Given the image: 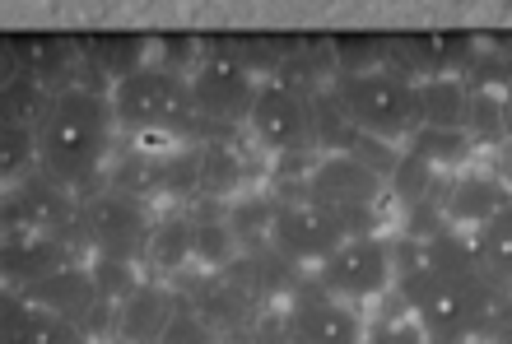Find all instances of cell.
Listing matches in <instances>:
<instances>
[{
	"instance_id": "8992f818",
	"label": "cell",
	"mask_w": 512,
	"mask_h": 344,
	"mask_svg": "<svg viewBox=\"0 0 512 344\" xmlns=\"http://www.w3.org/2000/svg\"><path fill=\"white\" fill-rule=\"evenodd\" d=\"M80 228L84 247L94 256H126V261L145 265L149 238H154V219H149L145 200L117 186H94L80 196Z\"/></svg>"
},
{
	"instance_id": "836d02e7",
	"label": "cell",
	"mask_w": 512,
	"mask_h": 344,
	"mask_svg": "<svg viewBox=\"0 0 512 344\" xmlns=\"http://www.w3.org/2000/svg\"><path fill=\"white\" fill-rule=\"evenodd\" d=\"M503 131H508V145H512V93H508V103H503Z\"/></svg>"
},
{
	"instance_id": "30bf717a",
	"label": "cell",
	"mask_w": 512,
	"mask_h": 344,
	"mask_svg": "<svg viewBox=\"0 0 512 344\" xmlns=\"http://www.w3.org/2000/svg\"><path fill=\"white\" fill-rule=\"evenodd\" d=\"M312 279L322 284L326 293H336L345 303H373L396 284V256H391V242L368 233V238H345L336 256L326 265L312 270Z\"/></svg>"
},
{
	"instance_id": "6da1fadb",
	"label": "cell",
	"mask_w": 512,
	"mask_h": 344,
	"mask_svg": "<svg viewBox=\"0 0 512 344\" xmlns=\"http://www.w3.org/2000/svg\"><path fill=\"white\" fill-rule=\"evenodd\" d=\"M112 98L94 84H66L38 126V172L70 191H94L112 145Z\"/></svg>"
},
{
	"instance_id": "9a60e30c",
	"label": "cell",
	"mask_w": 512,
	"mask_h": 344,
	"mask_svg": "<svg viewBox=\"0 0 512 344\" xmlns=\"http://www.w3.org/2000/svg\"><path fill=\"white\" fill-rule=\"evenodd\" d=\"M19 293H24V303L42 307V312H56V317L75 321V326H84V321L103 307L89 265H66V270H56V275H47V279H33V284Z\"/></svg>"
},
{
	"instance_id": "7c38bea8",
	"label": "cell",
	"mask_w": 512,
	"mask_h": 344,
	"mask_svg": "<svg viewBox=\"0 0 512 344\" xmlns=\"http://www.w3.org/2000/svg\"><path fill=\"white\" fill-rule=\"evenodd\" d=\"M173 284H177V293H182V303H187L219 340L252 335L256 317H261V303H252L233 279H224L219 270H201V275H177Z\"/></svg>"
},
{
	"instance_id": "4316f807",
	"label": "cell",
	"mask_w": 512,
	"mask_h": 344,
	"mask_svg": "<svg viewBox=\"0 0 512 344\" xmlns=\"http://www.w3.org/2000/svg\"><path fill=\"white\" fill-rule=\"evenodd\" d=\"M94 270V284H98V298L108 307H122L145 279H140V261H126V256H94L89 261Z\"/></svg>"
},
{
	"instance_id": "f546056e",
	"label": "cell",
	"mask_w": 512,
	"mask_h": 344,
	"mask_svg": "<svg viewBox=\"0 0 512 344\" xmlns=\"http://www.w3.org/2000/svg\"><path fill=\"white\" fill-rule=\"evenodd\" d=\"M5 182H24L28 172H38V131L28 126H5Z\"/></svg>"
},
{
	"instance_id": "d6a6232c",
	"label": "cell",
	"mask_w": 512,
	"mask_h": 344,
	"mask_svg": "<svg viewBox=\"0 0 512 344\" xmlns=\"http://www.w3.org/2000/svg\"><path fill=\"white\" fill-rule=\"evenodd\" d=\"M252 344H298V340L289 335L284 312H266V317H256V326H252Z\"/></svg>"
},
{
	"instance_id": "9c48e42d",
	"label": "cell",
	"mask_w": 512,
	"mask_h": 344,
	"mask_svg": "<svg viewBox=\"0 0 512 344\" xmlns=\"http://www.w3.org/2000/svg\"><path fill=\"white\" fill-rule=\"evenodd\" d=\"M270 247L312 275L317 265H326L340 247H345V228H340L317 200L303 196V186H298V191H280V196H275Z\"/></svg>"
},
{
	"instance_id": "cb8c5ba5",
	"label": "cell",
	"mask_w": 512,
	"mask_h": 344,
	"mask_svg": "<svg viewBox=\"0 0 512 344\" xmlns=\"http://www.w3.org/2000/svg\"><path fill=\"white\" fill-rule=\"evenodd\" d=\"M56 93L47 89L42 80L33 75H19V80L5 84V126H28V131H38L47 112H52Z\"/></svg>"
},
{
	"instance_id": "1f68e13d",
	"label": "cell",
	"mask_w": 512,
	"mask_h": 344,
	"mask_svg": "<svg viewBox=\"0 0 512 344\" xmlns=\"http://www.w3.org/2000/svg\"><path fill=\"white\" fill-rule=\"evenodd\" d=\"M177 298H182V293H177ZM215 340L219 335L210 331L187 303H177V312H173V321H168V331H163L159 344H215Z\"/></svg>"
},
{
	"instance_id": "2e32d148",
	"label": "cell",
	"mask_w": 512,
	"mask_h": 344,
	"mask_svg": "<svg viewBox=\"0 0 512 344\" xmlns=\"http://www.w3.org/2000/svg\"><path fill=\"white\" fill-rule=\"evenodd\" d=\"M177 303H182V298H177V284H168V279H145V284L117 307V331L112 335L122 344H159L177 312Z\"/></svg>"
},
{
	"instance_id": "83f0119b",
	"label": "cell",
	"mask_w": 512,
	"mask_h": 344,
	"mask_svg": "<svg viewBox=\"0 0 512 344\" xmlns=\"http://www.w3.org/2000/svg\"><path fill=\"white\" fill-rule=\"evenodd\" d=\"M503 93H485V89H471V117H466V135L471 145H503L508 131H503Z\"/></svg>"
},
{
	"instance_id": "e575fe53",
	"label": "cell",
	"mask_w": 512,
	"mask_h": 344,
	"mask_svg": "<svg viewBox=\"0 0 512 344\" xmlns=\"http://www.w3.org/2000/svg\"><path fill=\"white\" fill-rule=\"evenodd\" d=\"M494 344H512V326H508V331H499V335H494Z\"/></svg>"
},
{
	"instance_id": "484cf974",
	"label": "cell",
	"mask_w": 512,
	"mask_h": 344,
	"mask_svg": "<svg viewBox=\"0 0 512 344\" xmlns=\"http://www.w3.org/2000/svg\"><path fill=\"white\" fill-rule=\"evenodd\" d=\"M475 252H480V261H485L489 275L512 289V205L499 214V219H489V224L475 233Z\"/></svg>"
},
{
	"instance_id": "44dd1931",
	"label": "cell",
	"mask_w": 512,
	"mask_h": 344,
	"mask_svg": "<svg viewBox=\"0 0 512 344\" xmlns=\"http://www.w3.org/2000/svg\"><path fill=\"white\" fill-rule=\"evenodd\" d=\"M196 168H201V177H196V196L201 200H238L247 186V163L233 154L229 145H205L196 149Z\"/></svg>"
},
{
	"instance_id": "5b68a950",
	"label": "cell",
	"mask_w": 512,
	"mask_h": 344,
	"mask_svg": "<svg viewBox=\"0 0 512 344\" xmlns=\"http://www.w3.org/2000/svg\"><path fill=\"white\" fill-rule=\"evenodd\" d=\"M489 275V270H480ZM480 275L466 279H443L433 270H405L396 275L405 312L424 326L433 344H475V303H471V284Z\"/></svg>"
},
{
	"instance_id": "5bb4252c",
	"label": "cell",
	"mask_w": 512,
	"mask_h": 344,
	"mask_svg": "<svg viewBox=\"0 0 512 344\" xmlns=\"http://www.w3.org/2000/svg\"><path fill=\"white\" fill-rule=\"evenodd\" d=\"M512 205V186L499 172H461L443 186V224L461 233H480Z\"/></svg>"
},
{
	"instance_id": "ffe728a7",
	"label": "cell",
	"mask_w": 512,
	"mask_h": 344,
	"mask_svg": "<svg viewBox=\"0 0 512 344\" xmlns=\"http://www.w3.org/2000/svg\"><path fill=\"white\" fill-rule=\"evenodd\" d=\"M187 265H196V219L191 214H168V219L154 224L145 270H154V279H177L187 275Z\"/></svg>"
},
{
	"instance_id": "d590c367",
	"label": "cell",
	"mask_w": 512,
	"mask_h": 344,
	"mask_svg": "<svg viewBox=\"0 0 512 344\" xmlns=\"http://www.w3.org/2000/svg\"><path fill=\"white\" fill-rule=\"evenodd\" d=\"M475 344H494V340H475Z\"/></svg>"
},
{
	"instance_id": "ba28073f",
	"label": "cell",
	"mask_w": 512,
	"mask_h": 344,
	"mask_svg": "<svg viewBox=\"0 0 512 344\" xmlns=\"http://www.w3.org/2000/svg\"><path fill=\"white\" fill-rule=\"evenodd\" d=\"M5 233H47L84 247L80 228V191L52 182L47 172H28L24 182L5 191Z\"/></svg>"
},
{
	"instance_id": "603a6c76",
	"label": "cell",
	"mask_w": 512,
	"mask_h": 344,
	"mask_svg": "<svg viewBox=\"0 0 512 344\" xmlns=\"http://www.w3.org/2000/svg\"><path fill=\"white\" fill-rule=\"evenodd\" d=\"M224 219H229L233 238L243 242V252H261V247H270V224H275V196H238V200H229Z\"/></svg>"
},
{
	"instance_id": "52a82bcc",
	"label": "cell",
	"mask_w": 512,
	"mask_h": 344,
	"mask_svg": "<svg viewBox=\"0 0 512 344\" xmlns=\"http://www.w3.org/2000/svg\"><path fill=\"white\" fill-rule=\"evenodd\" d=\"M187 84H191L196 117H201L205 126H243V121L252 117L256 93H261L256 70L247 66L243 56H233V52L196 56Z\"/></svg>"
},
{
	"instance_id": "277c9868",
	"label": "cell",
	"mask_w": 512,
	"mask_h": 344,
	"mask_svg": "<svg viewBox=\"0 0 512 344\" xmlns=\"http://www.w3.org/2000/svg\"><path fill=\"white\" fill-rule=\"evenodd\" d=\"M108 98L122 131H182L187 121H201L187 75L173 66H140L122 84H112Z\"/></svg>"
},
{
	"instance_id": "4fadbf2b",
	"label": "cell",
	"mask_w": 512,
	"mask_h": 344,
	"mask_svg": "<svg viewBox=\"0 0 512 344\" xmlns=\"http://www.w3.org/2000/svg\"><path fill=\"white\" fill-rule=\"evenodd\" d=\"M284 321H289V335L298 344H364V326L350 312V303L326 293L317 279H308L284 303Z\"/></svg>"
},
{
	"instance_id": "d6986e66",
	"label": "cell",
	"mask_w": 512,
	"mask_h": 344,
	"mask_svg": "<svg viewBox=\"0 0 512 344\" xmlns=\"http://www.w3.org/2000/svg\"><path fill=\"white\" fill-rule=\"evenodd\" d=\"M5 344H89V331L75 321L24 303V293H5Z\"/></svg>"
},
{
	"instance_id": "d4e9b609",
	"label": "cell",
	"mask_w": 512,
	"mask_h": 344,
	"mask_svg": "<svg viewBox=\"0 0 512 344\" xmlns=\"http://www.w3.org/2000/svg\"><path fill=\"white\" fill-rule=\"evenodd\" d=\"M391 191H396L410 210H419V205H443V196H438V168L424 163L419 154H410V149H401V163L391 172Z\"/></svg>"
},
{
	"instance_id": "8fae6325",
	"label": "cell",
	"mask_w": 512,
	"mask_h": 344,
	"mask_svg": "<svg viewBox=\"0 0 512 344\" xmlns=\"http://www.w3.org/2000/svg\"><path fill=\"white\" fill-rule=\"evenodd\" d=\"M247 126H252L256 145L270 149V154H303L317 140V131H312V98L284 89L275 80H261Z\"/></svg>"
},
{
	"instance_id": "e0dca14e",
	"label": "cell",
	"mask_w": 512,
	"mask_h": 344,
	"mask_svg": "<svg viewBox=\"0 0 512 344\" xmlns=\"http://www.w3.org/2000/svg\"><path fill=\"white\" fill-rule=\"evenodd\" d=\"M80 247H70L66 238H47V233H5V252H0V265H5V279L10 289H28L33 279H47L75 261Z\"/></svg>"
},
{
	"instance_id": "ac0fdd59",
	"label": "cell",
	"mask_w": 512,
	"mask_h": 344,
	"mask_svg": "<svg viewBox=\"0 0 512 344\" xmlns=\"http://www.w3.org/2000/svg\"><path fill=\"white\" fill-rule=\"evenodd\" d=\"M466 117H471V84L438 70L419 80V131H452L466 135Z\"/></svg>"
},
{
	"instance_id": "3957f363",
	"label": "cell",
	"mask_w": 512,
	"mask_h": 344,
	"mask_svg": "<svg viewBox=\"0 0 512 344\" xmlns=\"http://www.w3.org/2000/svg\"><path fill=\"white\" fill-rule=\"evenodd\" d=\"M387 191H391L387 177H378L354 154H322L303 177V196L317 200L345 228V238H368L373 233Z\"/></svg>"
},
{
	"instance_id": "7a4b0ae2",
	"label": "cell",
	"mask_w": 512,
	"mask_h": 344,
	"mask_svg": "<svg viewBox=\"0 0 512 344\" xmlns=\"http://www.w3.org/2000/svg\"><path fill=\"white\" fill-rule=\"evenodd\" d=\"M336 103L350 112V121L373 140L401 145L419 131V80L396 66H378L364 75H336L331 80Z\"/></svg>"
},
{
	"instance_id": "7402d4cb",
	"label": "cell",
	"mask_w": 512,
	"mask_h": 344,
	"mask_svg": "<svg viewBox=\"0 0 512 344\" xmlns=\"http://www.w3.org/2000/svg\"><path fill=\"white\" fill-rule=\"evenodd\" d=\"M243 256V242L233 238L229 219H224V210H205L196 214V265L201 270H224V265H233Z\"/></svg>"
},
{
	"instance_id": "4dcf8cb0",
	"label": "cell",
	"mask_w": 512,
	"mask_h": 344,
	"mask_svg": "<svg viewBox=\"0 0 512 344\" xmlns=\"http://www.w3.org/2000/svg\"><path fill=\"white\" fill-rule=\"evenodd\" d=\"M364 344H433V340L424 335V326L405 312V303H396L391 307V317H382V321L368 326Z\"/></svg>"
},
{
	"instance_id": "f1b7e54d",
	"label": "cell",
	"mask_w": 512,
	"mask_h": 344,
	"mask_svg": "<svg viewBox=\"0 0 512 344\" xmlns=\"http://www.w3.org/2000/svg\"><path fill=\"white\" fill-rule=\"evenodd\" d=\"M410 154H419L424 163L443 168V163H461L471 154V135H452V131H415L405 140Z\"/></svg>"
}]
</instances>
